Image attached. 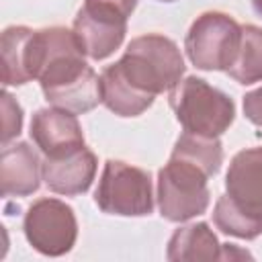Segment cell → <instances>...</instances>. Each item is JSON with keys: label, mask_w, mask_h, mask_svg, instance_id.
<instances>
[{"label": "cell", "mask_w": 262, "mask_h": 262, "mask_svg": "<svg viewBox=\"0 0 262 262\" xmlns=\"http://www.w3.org/2000/svg\"><path fill=\"white\" fill-rule=\"evenodd\" d=\"M223 164V145L219 137H205L184 131L158 170V209L166 221L184 223L209 209V178Z\"/></svg>", "instance_id": "1"}, {"label": "cell", "mask_w": 262, "mask_h": 262, "mask_svg": "<svg viewBox=\"0 0 262 262\" xmlns=\"http://www.w3.org/2000/svg\"><path fill=\"white\" fill-rule=\"evenodd\" d=\"M41 33L39 84L51 106L84 115L102 102L100 76L86 63V53L74 31L45 27Z\"/></svg>", "instance_id": "2"}, {"label": "cell", "mask_w": 262, "mask_h": 262, "mask_svg": "<svg viewBox=\"0 0 262 262\" xmlns=\"http://www.w3.org/2000/svg\"><path fill=\"white\" fill-rule=\"evenodd\" d=\"M215 227L231 237L262 235V145L239 149L225 172V192L213 209Z\"/></svg>", "instance_id": "3"}, {"label": "cell", "mask_w": 262, "mask_h": 262, "mask_svg": "<svg viewBox=\"0 0 262 262\" xmlns=\"http://www.w3.org/2000/svg\"><path fill=\"white\" fill-rule=\"evenodd\" d=\"M115 68L135 90L151 98L170 92L186 70L176 41L160 33L131 39L125 53L115 61Z\"/></svg>", "instance_id": "4"}, {"label": "cell", "mask_w": 262, "mask_h": 262, "mask_svg": "<svg viewBox=\"0 0 262 262\" xmlns=\"http://www.w3.org/2000/svg\"><path fill=\"white\" fill-rule=\"evenodd\" d=\"M168 104L184 131L219 137L235 119V102L223 90L196 76L182 78L170 92Z\"/></svg>", "instance_id": "5"}, {"label": "cell", "mask_w": 262, "mask_h": 262, "mask_svg": "<svg viewBox=\"0 0 262 262\" xmlns=\"http://www.w3.org/2000/svg\"><path fill=\"white\" fill-rule=\"evenodd\" d=\"M242 41V25L221 10L201 12L184 37L190 63L203 72H227L235 61Z\"/></svg>", "instance_id": "6"}, {"label": "cell", "mask_w": 262, "mask_h": 262, "mask_svg": "<svg viewBox=\"0 0 262 262\" xmlns=\"http://www.w3.org/2000/svg\"><path fill=\"white\" fill-rule=\"evenodd\" d=\"M94 203L106 215L147 217L154 211L151 174L123 160H106Z\"/></svg>", "instance_id": "7"}, {"label": "cell", "mask_w": 262, "mask_h": 262, "mask_svg": "<svg viewBox=\"0 0 262 262\" xmlns=\"http://www.w3.org/2000/svg\"><path fill=\"white\" fill-rule=\"evenodd\" d=\"M23 233L35 252L57 258L76 246L78 219L68 203L43 196L29 205L23 219Z\"/></svg>", "instance_id": "8"}, {"label": "cell", "mask_w": 262, "mask_h": 262, "mask_svg": "<svg viewBox=\"0 0 262 262\" xmlns=\"http://www.w3.org/2000/svg\"><path fill=\"white\" fill-rule=\"evenodd\" d=\"M0 55L4 86H23L31 80H37L41 66L39 29L25 25L6 27L0 37Z\"/></svg>", "instance_id": "9"}, {"label": "cell", "mask_w": 262, "mask_h": 262, "mask_svg": "<svg viewBox=\"0 0 262 262\" xmlns=\"http://www.w3.org/2000/svg\"><path fill=\"white\" fill-rule=\"evenodd\" d=\"M29 133L45 158H59L86 145L78 115L57 106L37 108Z\"/></svg>", "instance_id": "10"}, {"label": "cell", "mask_w": 262, "mask_h": 262, "mask_svg": "<svg viewBox=\"0 0 262 262\" xmlns=\"http://www.w3.org/2000/svg\"><path fill=\"white\" fill-rule=\"evenodd\" d=\"M96 168L98 162L94 151L84 145L59 158H45L41 164V176L51 192L63 196H76V194H84L92 186Z\"/></svg>", "instance_id": "11"}, {"label": "cell", "mask_w": 262, "mask_h": 262, "mask_svg": "<svg viewBox=\"0 0 262 262\" xmlns=\"http://www.w3.org/2000/svg\"><path fill=\"white\" fill-rule=\"evenodd\" d=\"M41 160L39 154L27 143L16 141L2 147L0 156V184L2 196H29L41 186Z\"/></svg>", "instance_id": "12"}, {"label": "cell", "mask_w": 262, "mask_h": 262, "mask_svg": "<svg viewBox=\"0 0 262 262\" xmlns=\"http://www.w3.org/2000/svg\"><path fill=\"white\" fill-rule=\"evenodd\" d=\"M72 31L76 33L86 57L100 61L113 55L121 47L125 33H127V23L100 18L80 8L74 16Z\"/></svg>", "instance_id": "13"}, {"label": "cell", "mask_w": 262, "mask_h": 262, "mask_svg": "<svg viewBox=\"0 0 262 262\" xmlns=\"http://www.w3.org/2000/svg\"><path fill=\"white\" fill-rule=\"evenodd\" d=\"M166 258L172 262H196V260H221L223 244L209 227V223H188L178 229L168 239Z\"/></svg>", "instance_id": "14"}, {"label": "cell", "mask_w": 262, "mask_h": 262, "mask_svg": "<svg viewBox=\"0 0 262 262\" xmlns=\"http://www.w3.org/2000/svg\"><path fill=\"white\" fill-rule=\"evenodd\" d=\"M100 92H102V104L115 113L117 117H139L143 111H147L156 98L141 94L135 90L115 68V63L106 66L100 74Z\"/></svg>", "instance_id": "15"}, {"label": "cell", "mask_w": 262, "mask_h": 262, "mask_svg": "<svg viewBox=\"0 0 262 262\" xmlns=\"http://www.w3.org/2000/svg\"><path fill=\"white\" fill-rule=\"evenodd\" d=\"M225 74L244 86L262 82V27L242 25L239 49L235 61Z\"/></svg>", "instance_id": "16"}, {"label": "cell", "mask_w": 262, "mask_h": 262, "mask_svg": "<svg viewBox=\"0 0 262 262\" xmlns=\"http://www.w3.org/2000/svg\"><path fill=\"white\" fill-rule=\"evenodd\" d=\"M135 6H137V0H84V4L80 8H84L86 12H90L94 16L127 23L129 16L133 14Z\"/></svg>", "instance_id": "17"}, {"label": "cell", "mask_w": 262, "mask_h": 262, "mask_svg": "<svg viewBox=\"0 0 262 262\" xmlns=\"http://www.w3.org/2000/svg\"><path fill=\"white\" fill-rule=\"evenodd\" d=\"M23 129V106L10 92H2V145H8Z\"/></svg>", "instance_id": "18"}, {"label": "cell", "mask_w": 262, "mask_h": 262, "mask_svg": "<svg viewBox=\"0 0 262 262\" xmlns=\"http://www.w3.org/2000/svg\"><path fill=\"white\" fill-rule=\"evenodd\" d=\"M242 106H244V115L246 119L256 125V127H262V86L260 88H254L250 92H246L244 100H242Z\"/></svg>", "instance_id": "19"}, {"label": "cell", "mask_w": 262, "mask_h": 262, "mask_svg": "<svg viewBox=\"0 0 262 262\" xmlns=\"http://www.w3.org/2000/svg\"><path fill=\"white\" fill-rule=\"evenodd\" d=\"M252 8H254V12L262 18V0H252Z\"/></svg>", "instance_id": "20"}, {"label": "cell", "mask_w": 262, "mask_h": 262, "mask_svg": "<svg viewBox=\"0 0 262 262\" xmlns=\"http://www.w3.org/2000/svg\"><path fill=\"white\" fill-rule=\"evenodd\" d=\"M160 2H176V0H160Z\"/></svg>", "instance_id": "21"}]
</instances>
